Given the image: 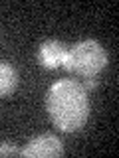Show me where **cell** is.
Instances as JSON below:
<instances>
[{
    "mask_svg": "<svg viewBox=\"0 0 119 158\" xmlns=\"http://www.w3.org/2000/svg\"><path fill=\"white\" fill-rule=\"evenodd\" d=\"M18 85V71L12 63L0 61V97H8Z\"/></svg>",
    "mask_w": 119,
    "mask_h": 158,
    "instance_id": "5b68a950",
    "label": "cell"
},
{
    "mask_svg": "<svg viewBox=\"0 0 119 158\" xmlns=\"http://www.w3.org/2000/svg\"><path fill=\"white\" fill-rule=\"evenodd\" d=\"M64 154V142L56 135H38L30 138L26 146L20 148V156L26 158H58Z\"/></svg>",
    "mask_w": 119,
    "mask_h": 158,
    "instance_id": "3957f363",
    "label": "cell"
},
{
    "mask_svg": "<svg viewBox=\"0 0 119 158\" xmlns=\"http://www.w3.org/2000/svg\"><path fill=\"white\" fill-rule=\"evenodd\" d=\"M68 56V46L62 44L60 40H44L38 46V63L46 69H58L64 67V61H66Z\"/></svg>",
    "mask_w": 119,
    "mask_h": 158,
    "instance_id": "277c9868",
    "label": "cell"
},
{
    "mask_svg": "<svg viewBox=\"0 0 119 158\" xmlns=\"http://www.w3.org/2000/svg\"><path fill=\"white\" fill-rule=\"evenodd\" d=\"M107 65V52L97 40H82L68 48L64 67L76 75L87 79L97 77Z\"/></svg>",
    "mask_w": 119,
    "mask_h": 158,
    "instance_id": "7a4b0ae2",
    "label": "cell"
},
{
    "mask_svg": "<svg viewBox=\"0 0 119 158\" xmlns=\"http://www.w3.org/2000/svg\"><path fill=\"white\" fill-rule=\"evenodd\" d=\"M46 111L60 131H82L89 117L87 91L77 79H60L46 93Z\"/></svg>",
    "mask_w": 119,
    "mask_h": 158,
    "instance_id": "6da1fadb",
    "label": "cell"
},
{
    "mask_svg": "<svg viewBox=\"0 0 119 158\" xmlns=\"http://www.w3.org/2000/svg\"><path fill=\"white\" fill-rule=\"evenodd\" d=\"M16 154H20L18 146L10 144V142H2L0 144V156H16Z\"/></svg>",
    "mask_w": 119,
    "mask_h": 158,
    "instance_id": "8992f818",
    "label": "cell"
},
{
    "mask_svg": "<svg viewBox=\"0 0 119 158\" xmlns=\"http://www.w3.org/2000/svg\"><path fill=\"white\" fill-rule=\"evenodd\" d=\"M97 83H99V81H97L95 77H87L86 81L82 83V85H83V89H86V91H89V89H95V87H97Z\"/></svg>",
    "mask_w": 119,
    "mask_h": 158,
    "instance_id": "52a82bcc",
    "label": "cell"
}]
</instances>
